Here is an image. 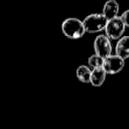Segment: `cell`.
Returning a JSON list of instances; mask_svg holds the SVG:
<instances>
[{
  "label": "cell",
  "instance_id": "cell-1",
  "mask_svg": "<svg viewBox=\"0 0 129 129\" xmlns=\"http://www.w3.org/2000/svg\"><path fill=\"white\" fill-rule=\"evenodd\" d=\"M61 30L64 36L73 40L80 39L86 34L83 21L77 18L66 19L62 22Z\"/></svg>",
  "mask_w": 129,
  "mask_h": 129
},
{
  "label": "cell",
  "instance_id": "cell-3",
  "mask_svg": "<svg viewBox=\"0 0 129 129\" xmlns=\"http://www.w3.org/2000/svg\"><path fill=\"white\" fill-rule=\"evenodd\" d=\"M125 30V24L122 21L120 16H118L108 20L104 32H105V36L110 40H118V41L123 36Z\"/></svg>",
  "mask_w": 129,
  "mask_h": 129
},
{
  "label": "cell",
  "instance_id": "cell-10",
  "mask_svg": "<svg viewBox=\"0 0 129 129\" xmlns=\"http://www.w3.org/2000/svg\"><path fill=\"white\" fill-rule=\"evenodd\" d=\"M104 58L97 56L96 54H93V55L90 56L88 59V67H89L91 70L102 68L103 64H104Z\"/></svg>",
  "mask_w": 129,
  "mask_h": 129
},
{
  "label": "cell",
  "instance_id": "cell-11",
  "mask_svg": "<svg viewBox=\"0 0 129 129\" xmlns=\"http://www.w3.org/2000/svg\"><path fill=\"white\" fill-rule=\"evenodd\" d=\"M120 18H121L122 21L125 24V27H129V9L124 12L121 14V16H120Z\"/></svg>",
  "mask_w": 129,
  "mask_h": 129
},
{
  "label": "cell",
  "instance_id": "cell-2",
  "mask_svg": "<svg viewBox=\"0 0 129 129\" xmlns=\"http://www.w3.org/2000/svg\"><path fill=\"white\" fill-rule=\"evenodd\" d=\"M86 33L96 34L104 30L108 20L102 13H92L82 20Z\"/></svg>",
  "mask_w": 129,
  "mask_h": 129
},
{
  "label": "cell",
  "instance_id": "cell-8",
  "mask_svg": "<svg viewBox=\"0 0 129 129\" xmlns=\"http://www.w3.org/2000/svg\"><path fill=\"white\" fill-rule=\"evenodd\" d=\"M106 73L103 68H98L92 70L91 77H90V84L93 87H101L106 80Z\"/></svg>",
  "mask_w": 129,
  "mask_h": 129
},
{
  "label": "cell",
  "instance_id": "cell-9",
  "mask_svg": "<svg viewBox=\"0 0 129 129\" xmlns=\"http://www.w3.org/2000/svg\"><path fill=\"white\" fill-rule=\"evenodd\" d=\"M92 70L85 64L79 66L76 69V77L82 83H90V77H91Z\"/></svg>",
  "mask_w": 129,
  "mask_h": 129
},
{
  "label": "cell",
  "instance_id": "cell-4",
  "mask_svg": "<svg viewBox=\"0 0 129 129\" xmlns=\"http://www.w3.org/2000/svg\"><path fill=\"white\" fill-rule=\"evenodd\" d=\"M94 50H95V54L103 58L111 56L112 52V45L111 40L105 35H100L96 36L94 41Z\"/></svg>",
  "mask_w": 129,
  "mask_h": 129
},
{
  "label": "cell",
  "instance_id": "cell-6",
  "mask_svg": "<svg viewBox=\"0 0 129 129\" xmlns=\"http://www.w3.org/2000/svg\"><path fill=\"white\" fill-rule=\"evenodd\" d=\"M115 55L122 59L129 58V36H123L115 46Z\"/></svg>",
  "mask_w": 129,
  "mask_h": 129
},
{
  "label": "cell",
  "instance_id": "cell-7",
  "mask_svg": "<svg viewBox=\"0 0 129 129\" xmlns=\"http://www.w3.org/2000/svg\"><path fill=\"white\" fill-rule=\"evenodd\" d=\"M118 13H119V6L115 0H109L104 5L102 14L108 20L118 17Z\"/></svg>",
  "mask_w": 129,
  "mask_h": 129
},
{
  "label": "cell",
  "instance_id": "cell-5",
  "mask_svg": "<svg viewBox=\"0 0 129 129\" xmlns=\"http://www.w3.org/2000/svg\"><path fill=\"white\" fill-rule=\"evenodd\" d=\"M125 67V60L115 54L105 57L102 68L106 74H116L123 70Z\"/></svg>",
  "mask_w": 129,
  "mask_h": 129
}]
</instances>
